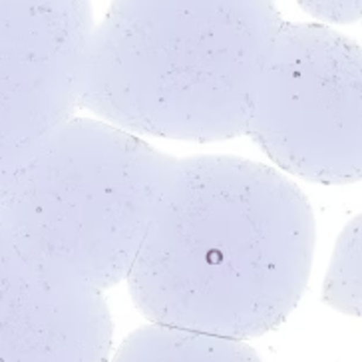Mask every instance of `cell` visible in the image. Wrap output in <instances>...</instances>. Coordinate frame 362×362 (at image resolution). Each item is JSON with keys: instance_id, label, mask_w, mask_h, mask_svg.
<instances>
[{"instance_id": "cell-2", "label": "cell", "mask_w": 362, "mask_h": 362, "mask_svg": "<svg viewBox=\"0 0 362 362\" xmlns=\"http://www.w3.org/2000/svg\"><path fill=\"white\" fill-rule=\"evenodd\" d=\"M281 22L273 0H112L86 44L78 104L134 136H243Z\"/></svg>"}, {"instance_id": "cell-5", "label": "cell", "mask_w": 362, "mask_h": 362, "mask_svg": "<svg viewBox=\"0 0 362 362\" xmlns=\"http://www.w3.org/2000/svg\"><path fill=\"white\" fill-rule=\"evenodd\" d=\"M110 362H263L245 341L148 325L124 339Z\"/></svg>"}, {"instance_id": "cell-3", "label": "cell", "mask_w": 362, "mask_h": 362, "mask_svg": "<svg viewBox=\"0 0 362 362\" xmlns=\"http://www.w3.org/2000/svg\"><path fill=\"white\" fill-rule=\"evenodd\" d=\"M177 158L96 117H70L34 151L14 209L28 263L104 293L128 277Z\"/></svg>"}, {"instance_id": "cell-7", "label": "cell", "mask_w": 362, "mask_h": 362, "mask_svg": "<svg viewBox=\"0 0 362 362\" xmlns=\"http://www.w3.org/2000/svg\"><path fill=\"white\" fill-rule=\"evenodd\" d=\"M298 6L325 24H352L361 18V0H297Z\"/></svg>"}, {"instance_id": "cell-4", "label": "cell", "mask_w": 362, "mask_h": 362, "mask_svg": "<svg viewBox=\"0 0 362 362\" xmlns=\"http://www.w3.org/2000/svg\"><path fill=\"white\" fill-rule=\"evenodd\" d=\"M245 134L281 170L322 185L361 180V48L325 24L283 21Z\"/></svg>"}, {"instance_id": "cell-1", "label": "cell", "mask_w": 362, "mask_h": 362, "mask_svg": "<svg viewBox=\"0 0 362 362\" xmlns=\"http://www.w3.org/2000/svg\"><path fill=\"white\" fill-rule=\"evenodd\" d=\"M315 253L309 199L277 170L233 156L177 160L129 269L151 322L249 341L305 293Z\"/></svg>"}, {"instance_id": "cell-6", "label": "cell", "mask_w": 362, "mask_h": 362, "mask_svg": "<svg viewBox=\"0 0 362 362\" xmlns=\"http://www.w3.org/2000/svg\"><path fill=\"white\" fill-rule=\"evenodd\" d=\"M322 298L334 310L361 315V219L354 217L337 241L330 259Z\"/></svg>"}]
</instances>
